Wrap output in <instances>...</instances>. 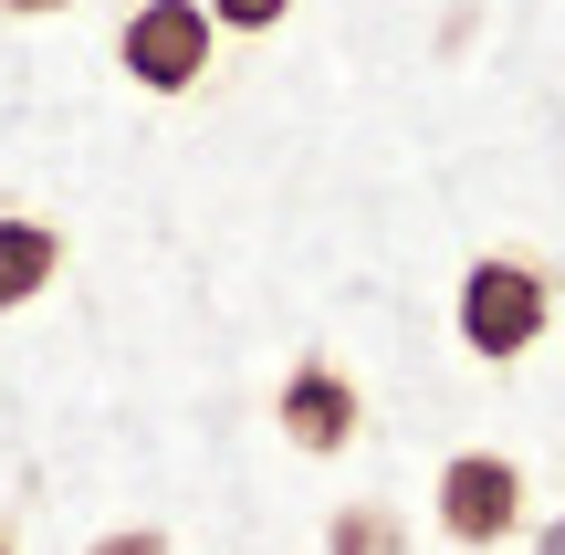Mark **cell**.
Masks as SVG:
<instances>
[{"label":"cell","mask_w":565,"mask_h":555,"mask_svg":"<svg viewBox=\"0 0 565 555\" xmlns=\"http://www.w3.org/2000/svg\"><path fill=\"white\" fill-rule=\"evenodd\" d=\"M0 555H21V545H11V524H0Z\"/></svg>","instance_id":"cell-11"},{"label":"cell","mask_w":565,"mask_h":555,"mask_svg":"<svg viewBox=\"0 0 565 555\" xmlns=\"http://www.w3.org/2000/svg\"><path fill=\"white\" fill-rule=\"evenodd\" d=\"M210 63H221V21L210 0H137L116 21V74L137 95H200Z\"/></svg>","instance_id":"cell-2"},{"label":"cell","mask_w":565,"mask_h":555,"mask_svg":"<svg viewBox=\"0 0 565 555\" xmlns=\"http://www.w3.org/2000/svg\"><path fill=\"white\" fill-rule=\"evenodd\" d=\"M210 21H221V32H282L294 0H210Z\"/></svg>","instance_id":"cell-7"},{"label":"cell","mask_w":565,"mask_h":555,"mask_svg":"<svg viewBox=\"0 0 565 555\" xmlns=\"http://www.w3.org/2000/svg\"><path fill=\"white\" fill-rule=\"evenodd\" d=\"M273 430L294 440L303 461H335V451H356V430H366V388L335 356H294L282 388H273Z\"/></svg>","instance_id":"cell-4"},{"label":"cell","mask_w":565,"mask_h":555,"mask_svg":"<svg viewBox=\"0 0 565 555\" xmlns=\"http://www.w3.org/2000/svg\"><path fill=\"white\" fill-rule=\"evenodd\" d=\"M11 21H53V11H74V0H0Z\"/></svg>","instance_id":"cell-9"},{"label":"cell","mask_w":565,"mask_h":555,"mask_svg":"<svg viewBox=\"0 0 565 555\" xmlns=\"http://www.w3.org/2000/svg\"><path fill=\"white\" fill-rule=\"evenodd\" d=\"M84 555H168V524H105Z\"/></svg>","instance_id":"cell-8"},{"label":"cell","mask_w":565,"mask_h":555,"mask_svg":"<svg viewBox=\"0 0 565 555\" xmlns=\"http://www.w3.org/2000/svg\"><path fill=\"white\" fill-rule=\"evenodd\" d=\"M429 514H440V535L461 545V555L513 545V535H524V514H534L524 461H503V451H450L440 482H429Z\"/></svg>","instance_id":"cell-3"},{"label":"cell","mask_w":565,"mask_h":555,"mask_svg":"<svg viewBox=\"0 0 565 555\" xmlns=\"http://www.w3.org/2000/svg\"><path fill=\"white\" fill-rule=\"evenodd\" d=\"M555 325V263H534V252H471L461 293H450V335H461L482 367H513V356H534Z\"/></svg>","instance_id":"cell-1"},{"label":"cell","mask_w":565,"mask_h":555,"mask_svg":"<svg viewBox=\"0 0 565 555\" xmlns=\"http://www.w3.org/2000/svg\"><path fill=\"white\" fill-rule=\"evenodd\" d=\"M524 555H565V514H555V524H534V545H524Z\"/></svg>","instance_id":"cell-10"},{"label":"cell","mask_w":565,"mask_h":555,"mask_svg":"<svg viewBox=\"0 0 565 555\" xmlns=\"http://www.w3.org/2000/svg\"><path fill=\"white\" fill-rule=\"evenodd\" d=\"M53 284H63V231L32 221V210H0V314L42 305Z\"/></svg>","instance_id":"cell-5"},{"label":"cell","mask_w":565,"mask_h":555,"mask_svg":"<svg viewBox=\"0 0 565 555\" xmlns=\"http://www.w3.org/2000/svg\"><path fill=\"white\" fill-rule=\"evenodd\" d=\"M324 555H408V524L387 503H335L324 514Z\"/></svg>","instance_id":"cell-6"}]
</instances>
